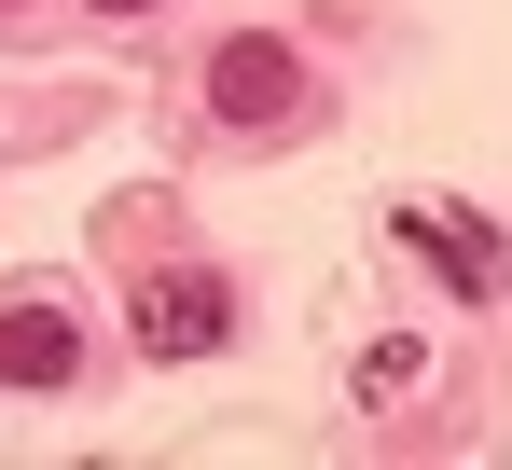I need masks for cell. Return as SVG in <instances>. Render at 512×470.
<instances>
[{"mask_svg": "<svg viewBox=\"0 0 512 470\" xmlns=\"http://www.w3.org/2000/svg\"><path fill=\"white\" fill-rule=\"evenodd\" d=\"M388 235H402L416 263H443V291H457V305H499V291H512V235L471 222L457 194H402V208H388Z\"/></svg>", "mask_w": 512, "mask_h": 470, "instance_id": "cell-1", "label": "cell"}, {"mask_svg": "<svg viewBox=\"0 0 512 470\" xmlns=\"http://www.w3.org/2000/svg\"><path fill=\"white\" fill-rule=\"evenodd\" d=\"M208 111H222L236 139H277V125H305V56H291L277 28H236V42L208 56Z\"/></svg>", "mask_w": 512, "mask_h": 470, "instance_id": "cell-2", "label": "cell"}, {"mask_svg": "<svg viewBox=\"0 0 512 470\" xmlns=\"http://www.w3.org/2000/svg\"><path fill=\"white\" fill-rule=\"evenodd\" d=\"M97 14H153V0H97Z\"/></svg>", "mask_w": 512, "mask_h": 470, "instance_id": "cell-6", "label": "cell"}, {"mask_svg": "<svg viewBox=\"0 0 512 470\" xmlns=\"http://www.w3.org/2000/svg\"><path fill=\"white\" fill-rule=\"evenodd\" d=\"M70 374H84V318L56 291H14L0 305V388H70Z\"/></svg>", "mask_w": 512, "mask_h": 470, "instance_id": "cell-4", "label": "cell"}, {"mask_svg": "<svg viewBox=\"0 0 512 470\" xmlns=\"http://www.w3.org/2000/svg\"><path fill=\"white\" fill-rule=\"evenodd\" d=\"M346 388H360V415H402V401L429 388V346H416V332H388V346H360V374H346Z\"/></svg>", "mask_w": 512, "mask_h": 470, "instance_id": "cell-5", "label": "cell"}, {"mask_svg": "<svg viewBox=\"0 0 512 470\" xmlns=\"http://www.w3.org/2000/svg\"><path fill=\"white\" fill-rule=\"evenodd\" d=\"M222 332H236V277L222 263H167L139 291V360H208Z\"/></svg>", "mask_w": 512, "mask_h": 470, "instance_id": "cell-3", "label": "cell"}]
</instances>
